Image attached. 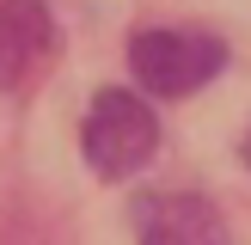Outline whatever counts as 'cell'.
I'll use <instances>...</instances> for the list:
<instances>
[{
    "mask_svg": "<svg viewBox=\"0 0 251 245\" xmlns=\"http://www.w3.org/2000/svg\"><path fill=\"white\" fill-rule=\"evenodd\" d=\"M129 68L141 80V92L153 98H190L196 86H208L227 68V43L208 31H141L129 43Z\"/></svg>",
    "mask_w": 251,
    "mask_h": 245,
    "instance_id": "7a4b0ae2",
    "label": "cell"
},
{
    "mask_svg": "<svg viewBox=\"0 0 251 245\" xmlns=\"http://www.w3.org/2000/svg\"><path fill=\"white\" fill-rule=\"evenodd\" d=\"M141 245H233L227 220L208 196H153L141 208Z\"/></svg>",
    "mask_w": 251,
    "mask_h": 245,
    "instance_id": "277c9868",
    "label": "cell"
},
{
    "mask_svg": "<svg viewBox=\"0 0 251 245\" xmlns=\"http://www.w3.org/2000/svg\"><path fill=\"white\" fill-rule=\"evenodd\" d=\"M80 147H86V166L98 172V178H135L141 166H153L159 153V117L147 110L141 92H123V86H104V92L92 98V110H86L80 122Z\"/></svg>",
    "mask_w": 251,
    "mask_h": 245,
    "instance_id": "6da1fadb",
    "label": "cell"
},
{
    "mask_svg": "<svg viewBox=\"0 0 251 245\" xmlns=\"http://www.w3.org/2000/svg\"><path fill=\"white\" fill-rule=\"evenodd\" d=\"M61 55V31L43 0H0V92H31Z\"/></svg>",
    "mask_w": 251,
    "mask_h": 245,
    "instance_id": "3957f363",
    "label": "cell"
}]
</instances>
